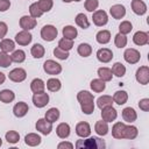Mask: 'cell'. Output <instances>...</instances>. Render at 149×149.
<instances>
[{
  "label": "cell",
  "instance_id": "1",
  "mask_svg": "<svg viewBox=\"0 0 149 149\" xmlns=\"http://www.w3.org/2000/svg\"><path fill=\"white\" fill-rule=\"evenodd\" d=\"M77 100L80 104L81 112L86 115H90L94 112V97L88 91H79L77 93Z\"/></svg>",
  "mask_w": 149,
  "mask_h": 149
},
{
  "label": "cell",
  "instance_id": "2",
  "mask_svg": "<svg viewBox=\"0 0 149 149\" xmlns=\"http://www.w3.org/2000/svg\"><path fill=\"white\" fill-rule=\"evenodd\" d=\"M106 144L104 142V140L99 139V137H85V140H78L76 142V148L77 149H100V148H105Z\"/></svg>",
  "mask_w": 149,
  "mask_h": 149
},
{
  "label": "cell",
  "instance_id": "3",
  "mask_svg": "<svg viewBox=\"0 0 149 149\" xmlns=\"http://www.w3.org/2000/svg\"><path fill=\"white\" fill-rule=\"evenodd\" d=\"M58 35V30L55 26L52 24H45L43 26V28L41 29V37L47 41V42H51L54 41Z\"/></svg>",
  "mask_w": 149,
  "mask_h": 149
},
{
  "label": "cell",
  "instance_id": "4",
  "mask_svg": "<svg viewBox=\"0 0 149 149\" xmlns=\"http://www.w3.org/2000/svg\"><path fill=\"white\" fill-rule=\"evenodd\" d=\"M43 70L47 74L56 76V74H59L62 72V65L59 63H57L56 61L47 59L43 64Z\"/></svg>",
  "mask_w": 149,
  "mask_h": 149
},
{
  "label": "cell",
  "instance_id": "5",
  "mask_svg": "<svg viewBox=\"0 0 149 149\" xmlns=\"http://www.w3.org/2000/svg\"><path fill=\"white\" fill-rule=\"evenodd\" d=\"M92 21L97 27H102L108 22V15L102 9L94 10L92 14Z\"/></svg>",
  "mask_w": 149,
  "mask_h": 149
},
{
  "label": "cell",
  "instance_id": "6",
  "mask_svg": "<svg viewBox=\"0 0 149 149\" xmlns=\"http://www.w3.org/2000/svg\"><path fill=\"white\" fill-rule=\"evenodd\" d=\"M123 58L128 64H136L141 58V54L134 48H128L123 52Z\"/></svg>",
  "mask_w": 149,
  "mask_h": 149
},
{
  "label": "cell",
  "instance_id": "7",
  "mask_svg": "<svg viewBox=\"0 0 149 149\" xmlns=\"http://www.w3.org/2000/svg\"><path fill=\"white\" fill-rule=\"evenodd\" d=\"M135 78H136V81L140 83L141 85H147L149 83V68L147 65L140 66L136 70Z\"/></svg>",
  "mask_w": 149,
  "mask_h": 149
},
{
  "label": "cell",
  "instance_id": "8",
  "mask_svg": "<svg viewBox=\"0 0 149 149\" xmlns=\"http://www.w3.org/2000/svg\"><path fill=\"white\" fill-rule=\"evenodd\" d=\"M8 78L14 83H21L27 78V72L22 68H15L8 73Z\"/></svg>",
  "mask_w": 149,
  "mask_h": 149
},
{
  "label": "cell",
  "instance_id": "9",
  "mask_svg": "<svg viewBox=\"0 0 149 149\" xmlns=\"http://www.w3.org/2000/svg\"><path fill=\"white\" fill-rule=\"evenodd\" d=\"M33 102L35 105V107L37 108H43L44 106H47V104H49V94L43 92L40 93H34L33 95Z\"/></svg>",
  "mask_w": 149,
  "mask_h": 149
},
{
  "label": "cell",
  "instance_id": "10",
  "mask_svg": "<svg viewBox=\"0 0 149 149\" xmlns=\"http://www.w3.org/2000/svg\"><path fill=\"white\" fill-rule=\"evenodd\" d=\"M35 128L37 132H40L41 134L43 135H49L52 130V123L49 122L48 120L45 119H38L36 121V125H35Z\"/></svg>",
  "mask_w": 149,
  "mask_h": 149
},
{
  "label": "cell",
  "instance_id": "11",
  "mask_svg": "<svg viewBox=\"0 0 149 149\" xmlns=\"http://www.w3.org/2000/svg\"><path fill=\"white\" fill-rule=\"evenodd\" d=\"M33 40V35L28 30H21L15 35V42L19 45H28Z\"/></svg>",
  "mask_w": 149,
  "mask_h": 149
},
{
  "label": "cell",
  "instance_id": "12",
  "mask_svg": "<svg viewBox=\"0 0 149 149\" xmlns=\"http://www.w3.org/2000/svg\"><path fill=\"white\" fill-rule=\"evenodd\" d=\"M76 134L83 139L90 136L91 135V126L88 125V122H86V121L78 122L76 125Z\"/></svg>",
  "mask_w": 149,
  "mask_h": 149
},
{
  "label": "cell",
  "instance_id": "13",
  "mask_svg": "<svg viewBox=\"0 0 149 149\" xmlns=\"http://www.w3.org/2000/svg\"><path fill=\"white\" fill-rule=\"evenodd\" d=\"M20 27L22 28V30H31V29H34L35 27H36V23H37V21H36V19H34V17H31L30 15L28 16V15H23L21 19H20Z\"/></svg>",
  "mask_w": 149,
  "mask_h": 149
},
{
  "label": "cell",
  "instance_id": "14",
  "mask_svg": "<svg viewBox=\"0 0 149 149\" xmlns=\"http://www.w3.org/2000/svg\"><path fill=\"white\" fill-rule=\"evenodd\" d=\"M118 116V112L113 106H108L101 109V119L106 122H112L116 119Z\"/></svg>",
  "mask_w": 149,
  "mask_h": 149
},
{
  "label": "cell",
  "instance_id": "15",
  "mask_svg": "<svg viewBox=\"0 0 149 149\" xmlns=\"http://www.w3.org/2000/svg\"><path fill=\"white\" fill-rule=\"evenodd\" d=\"M97 58L101 63H108L113 58V51L108 48H101L97 51Z\"/></svg>",
  "mask_w": 149,
  "mask_h": 149
},
{
  "label": "cell",
  "instance_id": "16",
  "mask_svg": "<svg viewBox=\"0 0 149 149\" xmlns=\"http://www.w3.org/2000/svg\"><path fill=\"white\" fill-rule=\"evenodd\" d=\"M109 14L112 15L113 19L120 20V19H122V17L126 15V8H125L123 5H120V3L113 5V6L109 8Z\"/></svg>",
  "mask_w": 149,
  "mask_h": 149
},
{
  "label": "cell",
  "instance_id": "17",
  "mask_svg": "<svg viewBox=\"0 0 149 149\" xmlns=\"http://www.w3.org/2000/svg\"><path fill=\"white\" fill-rule=\"evenodd\" d=\"M28 111H29V107L24 101H19L13 107V113L16 118H23L28 113Z\"/></svg>",
  "mask_w": 149,
  "mask_h": 149
},
{
  "label": "cell",
  "instance_id": "18",
  "mask_svg": "<svg viewBox=\"0 0 149 149\" xmlns=\"http://www.w3.org/2000/svg\"><path fill=\"white\" fill-rule=\"evenodd\" d=\"M132 10L136 15H143L147 13V5L143 0H132Z\"/></svg>",
  "mask_w": 149,
  "mask_h": 149
},
{
  "label": "cell",
  "instance_id": "19",
  "mask_svg": "<svg viewBox=\"0 0 149 149\" xmlns=\"http://www.w3.org/2000/svg\"><path fill=\"white\" fill-rule=\"evenodd\" d=\"M133 42L136 45H146V44H148V42H149V35H148V33L141 31V30L136 31L134 34V36H133Z\"/></svg>",
  "mask_w": 149,
  "mask_h": 149
},
{
  "label": "cell",
  "instance_id": "20",
  "mask_svg": "<svg viewBox=\"0 0 149 149\" xmlns=\"http://www.w3.org/2000/svg\"><path fill=\"white\" fill-rule=\"evenodd\" d=\"M122 119L123 121L132 123L134 121H136L137 119V113L135 112V109L133 107H126L122 109Z\"/></svg>",
  "mask_w": 149,
  "mask_h": 149
},
{
  "label": "cell",
  "instance_id": "21",
  "mask_svg": "<svg viewBox=\"0 0 149 149\" xmlns=\"http://www.w3.org/2000/svg\"><path fill=\"white\" fill-rule=\"evenodd\" d=\"M70 130H71L70 125L66 123V122H61V123L56 127V134H57V136H58L59 139H66V137H69Z\"/></svg>",
  "mask_w": 149,
  "mask_h": 149
},
{
  "label": "cell",
  "instance_id": "22",
  "mask_svg": "<svg viewBox=\"0 0 149 149\" xmlns=\"http://www.w3.org/2000/svg\"><path fill=\"white\" fill-rule=\"evenodd\" d=\"M126 123L125 122H115L112 127V135L114 139L121 140L123 139V130H125Z\"/></svg>",
  "mask_w": 149,
  "mask_h": 149
},
{
  "label": "cell",
  "instance_id": "23",
  "mask_svg": "<svg viewBox=\"0 0 149 149\" xmlns=\"http://www.w3.org/2000/svg\"><path fill=\"white\" fill-rule=\"evenodd\" d=\"M41 141H42L41 136L38 134H36V133H29V134H27L24 136V142L29 147H36V146H38L41 143Z\"/></svg>",
  "mask_w": 149,
  "mask_h": 149
},
{
  "label": "cell",
  "instance_id": "24",
  "mask_svg": "<svg viewBox=\"0 0 149 149\" xmlns=\"http://www.w3.org/2000/svg\"><path fill=\"white\" fill-rule=\"evenodd\" d=\"M108 122L104 121V120H100V121H97L95 125H94V132L99 135V136H105L107 135L108 133Z\"/></svg>",
  "mask_w": 149,
  "mask_h": 149
},
{
  "label": "cell",
  "instance_id": "25",
  "mask_svg": "<svg viewBox=\"0 0 149 149\" xmlns=\"http://www.w3.org/2000/svg\"><path fill=\"white\" fill-rule=\"evenodd\" d=\"M45 88V83L41 78H35L30 83V90L33 93H40L43 92Z\"/></svg>",
  "mask_w": 149,
  "mask_h": 149
},
{
  "label": "cell",
  "instance_id": "26",
  "mask_svg": "<svg viewBox=\"0 0 149 149\" xmlns=\"http://www.w3.org/2000/svg\"><path fill=\"white\" fill-rule=\"evenodd\" d=\"M113 101L115 102V104H118V105H125L126 102H127V100H128V93L126 92V91H123V90H121V91H116L114 94H113Z\"/></svg>",
  "mask_w": 149,
  "mask_h": 149
},
{
  "label": "cell",
  "instance_id": "27",
  "mask_svg": "<svg viewBox=\"0 0 149 149\" xmlns=\"http://www.w3.org/2000/svg\"><path fill=\"white\" fill-rule=\"evenodd\" d=\"M137 134H139V130H137V128L135 126H133V125H128L127 126L126 125L125 130H123V139H126V140H134V139H136Z\"/></svg>",
  "mask_w": 149,
  "mask_h": 149
},
{
  "label": "cell",
  "instance_id": "28",
  "mask_svg": "<svg viewBox=\"0 0 149 149\" xmlns=\"http://www.w3.org/2000/svg\"><path fill=\"white\" fill-rule=\"evenodd\" d=\"M95 40L98 43L100 44H106L111 41V33L109 30H106V29H102V30H99L95 35Z\"/></svg>",
  "mask_w": 149,
  "mask_h": 149
},
{
  "label": "cell",
  "instance_id": "29",
  "mask_svg": "<svg viewBox=\"0 0 149 149\" xmlns=\"http://www.w3.org/2000/svg\"><path fill=\"white\" fill-rule=\"evenodd\" d=\"M0 49H1V51H5L7 54L12 52L15 50V42L9 38H2L0 42Z\"/></svg>",
  "mask_w": 149,
  "mask_h": 149
},
{
  "label": "cell",
  "instance_id": "30",
  "mask_svg": "<svg viewBox=\"0 0 149 149\" xmlns=\"http://www.w3.org/2000/svg\"><path fill=\"white\" fill-rule=\"evenodd\" d=\"M98 76L101 80H104L105 83L106 81H111L112 78H113V73H112V70L109 68H106V66H102V68H99L98 69Z\"/></svg>",
  "mask_w": 149,
  "mask_h": 149
},
{
  "label": "cell",
  "instance_id": "31",
  "mask_svg": "<svg viewBox=\"0 0 149 149\" xmlns=\"http://www.w3.org/2000/svg\"><path fill=\"white\" fill-rule=\"evenodd\" d=\"M113 102H114L113 101V98L111 95H107V94L101 95V97H99L97 99V106L100 109H102L105 107H108V106H113Z\"/></svg>",
  "mask_w": 149,
  "mask_h": 149
},
{
  "label": "cell",
  "instance_id": "32",
  "mask_svg": "<svg viewBox=\"0 0 149 149\" xmlns=\"http://www.w3.org/2000/svg\"><path fill=\"white\" fill-rule=\"evenodd\" d=\"M15 99V93L12 90L5 88L2 91H0V101L5 102V104H9Z\"/></svg>",
  "mask_w": 149,
  "mask_h": 149
},
{
  "label": "cell",
  "instance_id": "33",
  "mask_svg": "<svg viewBox=\"0 0 149 149\" xmlns=\"http://www.w3.org/2000/svg\"><path fill=\"white\" fill-rule=\"evenodd\" d=\"M91 88L93 92L95 93H100V92H104L105 88H106V84L104 80H101L100 78H97V79H93L91 80V84H90Z\"/></svg>",
  "mask_w": 149,
  "mask_h": 149
},
{
  "label": "cell",
  "instance_id": "34",
  "mask_svg": "<svg viewBox=\"0 0 149 149\" xmlns=\"http://www.w3.org/2000/svg\"><path fill=\"white\" fill-rule=\"evenodd\" d=\"M44 119L48 120V121L51 122V123L56 122V121L59 119V111H58V108H56V107H51V108H49V109L45 112Z\"/></svg>",
  "mask_w": 149,
  "mask_h": 149
},
{
  "label": "cell",
  "instance_id": "35",
  "mask_svg": "<svg viewBox=\"0 0 149 149\" xmlns=\"http://www.w3.org/2000/svg\"><path fill=\"white\" fill-rule=\"evenodd\" d=\"M63 33V37L64 38H69V40H74L78 35L77 28H74L73 26H65L62 30Z\"/></svg>",
  "mask_w": 149,
  "mask_h": 149
},
{
  "label": "cell",
  "instance_id": "36",
  "mask_svg": "<svg viewBox=\"0 0 149 149\" xmlns=\"http://www.w3.org/2000/svg\"><path fill=\"white\" fill-rule=\"evenodd\" d=\"M74 21H76V24H77L78 27L83 28V29H87V28L90 27V21H88L87 16H86L84 13H79V14H77Z\"/></svg>",
  "mask_w": 149,
  "mask_h": 149
},
{
  "label": "cell",
  "instance_id": "37",
  "mask_svg": "<svg viewBox=\"0 0 149 149\" xmlns=\"http://www.w3.org/2000/svg\"><path fill=\"white\" fill-rule=\"evenodd\" d=\"M44 52H45V49L40 43H35L30 49V54L34 58H42L44 56Z\"/></svg>",
  "mask_w": 149,
  "mask_h": 149
},
{
  "label": "cell",
  "instance_id": "38",
  "mask_svg": "<svg viewBox=\"0 0 149 149\" xmlns=\"http://www.w3.org/2000/svg\"><path fill=\"white\" fill-rule=\"evenodd\" d=\"M62 87V83L59 79L57 78H49L47 80V88L50 91V92H57L59 91Z\"/></svg>",
  "mask_w": 149,
  "mask_h": 149
},
{
  "label": "cell",
  "instance_id": "39",
  "mask_svg": "<svg viewBox=\"0 0 149 149\" xmlns=\"http://www.w3.org/2000/svg\"><path fill=\"white\" fill-rule=\"evenodd\" d=\"M111 70H112V73H113L114 76L119 77V78H120V77H123V76L126 74V66H125L122 63H120V62L114 63Z\"/></svg>",
  "mask_w": 149,
  "mask_h": 149
},
{
  "label": "cell",
  "instance_id": "40",
  "mask_svg": "<svg viewBox=\"0 0 149 149\" xmlns=\"http://www.w3.org/2000/svg\"><path fill=\"white\" fill-rule=\"evenodd\" d=\"M77 52L81 57H88L92 54V47L88 43H80L77 48Z\"/></svg>",
  "mask_w": 149,
  "mask_h": 149
},
{
  "label": "cell",
  "instance_id": "41",
  "mask_svg": "<svg viewBox=\"0 0 149 149\" xmlns=\"http://www.w3.org/2000/svg\"><path fill=\"white\" fill-rule=\"evenodd\" d=\"M10 59H12V62H14V63H22V62H24V59H26V52H24L23 50H21V49L14 50L13 54L10 55Z\"/></svg>",
  "mask_w": 149,
  "mask_h": 149
},
{
  "label": "cell",
  "instance_id": "42",
  "mask_svg": "<svg viewBox=\"0 0 149 149\" xmlns=\"http://www.w3.org/2000/svg\"><path fill=\"white\" fill-rule=\"evenodd\" d=\"M5 137H6V141H7L8 143L15 144V143H17L19 140H20V134H19L17 132H15V130H8V132L6 133V135H5Z\"/></svg>",
  "mask_w": 149,
  "mask_h": 149
},
{
  "label": "cell",
  "instance_id": "43",
  "mask_svg": "<svg viewBox=\"0 0 149 149\" xmlns=\"http://www.w3.org/2000/svg\"><path fill=\"white\" fill-rule=\"evenodd\" d=\"M29 13H30V16L34 17V19L41 17V16L43 15V12H42L41 8L38 7V3H37V2H33V3L29 6Z\"/></svg>",
  "mask_w": 149,
  "mask_h": 149
},
{
  "label": "cell",
  "instance_id": "44",
  "mask_svg": "<svg viewBox=\"0 0 149 149\" xmlns=\"http://www.w3.org/2000/svg\"><path fill=\"white\" fill-rule=\"evenodd\" d=\"M114 44L116 48H125L127 45V37L123 34H116L114 37Z\"/></svg>",
  "mask_w": 149,
  "mask_h": 149
},
{
  "label": "cell",
  "instance_id": "45",
  "mask_svg": "<svg viewBox=\"0 0 149 149\" xmlns=\"http://www.w3.org/2000/svg\"><path fill=\"white\" fill-rule=\"evenodd\" d=\"M58 47L65 51H69L73 48V40H69V38H61L58 41Z\"/></svg>",
  "mask_w": 149,
  "mask_h": 149
},
{
  "label": "cell",
  "instance_id": "46",
  "mask_svg": "<svg viewBox=\"0 0 149 149\" xmlns=\"http://www.w3.org/2000/svg\"><path fill=\"white\" fill-rule=\"evenodd\" d=\"M37 3H38V7L41 8V10L43 13L49 12L54 6V1L52 0H38Z\"/></svg>",
  "mask_w": 149,
  "mask_h": 149
},
{
  "label": "cell",
  "instance_id": "47",
  "mask_svg": "<svg viewBox=\"0 0 149 149\" xmlns=\"http://www.w3.org/2000/svg\"><path fill=\"white\" fill-rule=\"evenodd\" d=\"M10 64H12L10 56L5 51H0V66L1 68H8Z\"/></svg>",
  "mask_w": 149,
  "mask_h": 149
},
{
  "label": "cell",
  "instance_id": "48",
  "mask_svg": "<svg viewBox=\"0 0 149 149\" xmlns=\"http://www.w3.org/2000/svg\"><path fill=\"white\" fill-rule=\"evenodd\" d=\"M132 29H133V24L129 21H122L119 26V33L123 34V35L129 34L132 31Z\"/></svg>",
  "mask_w": 149,
  "mask_h": 149
},
{
  "label": "cell",
  "instance_id": "49",
  "mask_svg": "<svg viewBox=\"0 0 149 149\" xmlns=\"http://www.w3.org/2000/svg\"><path fill=\"white\" fill-rule=\"evenodd\" d=\"M54 55H55V57L56 58H58V59H62V61H65V59H68L69 58V51H65V50H63V49H61L59 47H56L55 49H54Z\"/></svg>",
  "mask_w": 149,
  "mask_h": 149
},
{
  "label": "cell",
  "instance_id": "50",
  "mask_svg": "<svg viewBox=\"0 0 149 149\" xmlns=\"http://www.w3.org/2000/svg\"><path fill=\"white\" fill-rule=\"evenodd\" d=\"M99 6V1L98 0H85V3H84V7L87 12H91L93 13Z\"/></svg>",
  "mask_w": 149,
  "mask_h": 149
},
{
  "label": "cell",
  "instance_id": "51",
  "mask_svg": "<svg viewBox=\"0 0 149 149\" xmlns=\"http://www.w3.org/2000/svg\"><path fill=\"white\" fill-rule=\"evenodd\" d=\"M139 107L140 109H142L143 112H148L149 111V99L148 98H143L139 101Z\"/></svg>",
  "mask_w": 149,
  "mask_h": 149
},
{
  "label": "cell",
  "instance_id": "52",
  "mask_svg": "<svg viewBox=\"0 0 149 149\" xmlns=\"http://www.w3.org/2000/svg\"><path fill=\"white\" fill-rule=\"evenodd\" d=\"M7 31H8V26L6 24V22L0 21V40H2L6 36Z\"/></svg>",
  "mask_w": 149,
  "mask_h": 149
},
{
  "label": "cell",
  "instance_id": "53",
  "mask_svg": "<svg viewBox=\"0 0 149 149\" xmlns=\"http://www.w3.org/2000/svg\"><path fill=\"white\" fill-rule=\"evenodd\" d=\"M10 7L9 0H0V12H6Z\"/></svg>",
  "mask_w": 149,
  "mask_h": 149
},
{
  "label": "cell",
  "instance_id": "54",
  "mask_svg": "<svg viewBox=\"0 0 149 149\" xmlns=\"http://www.w3.org/2000/svg\"><path fill=\"white\" fill-rule=\"evenodd\" d=\"M57 148H58V149H62V148L72 149V148H73V144H72V143H70V142H61V143H58Z\"/></svg>",
  "mask_w": 149,
  "mask_h": 149
},
{
  "label": "cell",
  "instance_id": "55",
  "mask_svg": "<svg viewBox=\"0 0 149 149\" xmlns=\"http://www.w3.org/2000/svg\"><path fill=\"white\" fill-rule=\"evenodd\" d=\"M5 80H6V76H5V73L0 72V85H1V84H3V83H5Z\"/></svg>",
  "mask_w": 149,
  "mask_h": 149
},
{
  "label": "cell",
  "instance_id": "56",
  "mask_svg": "<svg viewBox=\"0 0 149 149\" xmlns=\"http://www.w3.org/2000/svg\"><path fill=\"white\" fill-rule=\"evenodd\" d=\"M63 1H64V2H66V3H69V2H72L73 0H63Z\"/></svg>",
  "mask_w": 149,
  "mask_h": 149
},
{
  "label": "cell",
  "instance_id": "57",
  "mask_svg": "<svg viewBox=\"0 0 149 149\" xmlns=\"http://www.w3.org/2000/svg\"><path fill=\"white\" fill-rule=\"evenodd\" d=\"M1 144H2V140H1V137H0V147H1Z\"/></svg>",
  "mask_w": 149,
  "mask_h": 149
},
{
  "label": "cell",
  "instance_id": "58",
  "mask_svg": "<svg viewBox=\"0 0 149 149\" xmlns=\"http://www.w3.org/2000/svg\"><path fill=\"white\" fill-rule=\"evenodd\" d=\"M73 1H77L78 2V1H81V0H73Z\"/></svg>",
  "mask_w": 149,
  "mask_h": 149
}]
</instances>
